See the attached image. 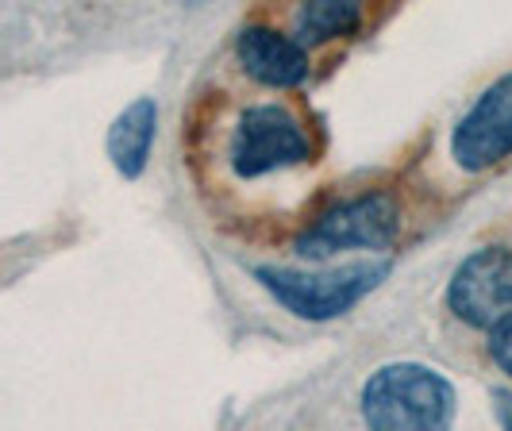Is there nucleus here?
I'll return each instance as SVG.
<instances>
[{"mask_svg": "<svg viewBox=\"0 0 512 431\" xmlns=\"http://www.w3.org/2000/svg\"><path fill=\"white\" fill-rule=\"evenodd\" d=\"M362 420L370 431H451L455 385L420 362L382 366L362 385Z\"/></svg>", "mask_w": 512, "mask_h": 431, "instance_id": "f257e3e1", "label": "nucleus"}, {"mask_svg": "<svg viewBox=\"0 0 512 431\" xmlns=\"http://www.w3.org/2000/svg\"><path fill=\"white\" fill-rule=\"evenodd\" d=\"M389 274V262H355L328 274H293V270H258L255 278L301 320H335L355 308Z\"/></svg>", "mask_w": 512, "mask_h": 431, "instance_id": "f03ea898", "label": "nucleus"}, {"mask_svg": "<svg viewBox=\"0 0 512 431\" xmlns=\"http://www.w3.org/2000/svg\"><path fill=\"white\" fill-rule=\"evenodd\" d=\"M308 135L301 120L282 104H251L231 131L228 162L235 178H262L308 162Z\"/></svg>", "mask_w": 512, "mask_h": 431, "instance_id": "7ed1b4c3", "label": "nucleus"}, {"mask_svg": "<svg viewBox=\"0 0 512 431\" xmlns=\"http://www.w3.org/2000/svg\"><path fill=\"white\" fill-rule=\"evenodd\" d=\"M397 204L385 193H366V197H355V201L335 204L332 212H324L312 228L297 239V254L308 258V262H324L339 251H351V247H362V251H382L393 243L397 235Z\"/></svg>", "mask_w": 512, "mask_h": 431, "instance_id": "20e7f679", "label": "nucleus"}, {"mask_svg": "<svg viewBox=\"0 0 512 431\" xmlns=\"http://www.w3.org/2000/svg\"><path fill=\"white\" fill-rule=\"evenodd\" d=\"M447 305L470 328H497L512 312V251L486 247L462 258L447 289Z\"/></svg>", "mask_w": 512, "mask_h": 431, "instance_id": "39448f33", "label": "nucleus"}, {"mask_svg": "<svg viewBox=\"0 0 512 431\" xmlns=\"http://www.w3.org/2000/svg\"><path fill=\"white\" fill-rule=\"evenodd\" d=\"M451 154L462 170L478 174L512 154V74L497 77L478 104L462 116L451 139Z\"/></svg>", "mask_w": 512, "mask_h": 431, "instance_id": "423d86ee", "label": "nucleus"}, {"mask_svg": "<svg viewBox=\"0 0 512 431\" xmlns=\"http://www.w3.org/2000/svg\"><path fill=\"white\" fill-rule=\"evenodd\" d=\"M235 54L243 70L270 89H293L308 77L305 47L274 27H247L235 43Z\"/></svg>", "mask_w": 512, "mask_h": 431, "instance_id": "0eeeda50", "label": "nucleus"}, {"mask_svg": "<svg viewBox=\"0 0 512 431\" xmlns=\"http://www.w3.org/2000/svg\"><path fill=\"white\" fill-rule=\"evenodd\" d=\"M154 127H158V104L151 97L131 101L116 124L108 127V158L124 178H139L147 170V158L154 147Z\"/></svg>", "mask_w": 512, "mask_h": 431, "instance_id": "6e6552de", "label": "nucleus"}, {"mask_svg": "<svg viewBox=\"0 0 512 431\" xmlns=\"http://www.w3.org/2000/svg\"><path fill=\"white\" fill-rule=\"evenodd\" d=\"M362 20V8L355 0H316L297 12V31L305 43H328L339 35H351Z\"/></svg>", "mask_w": 512, "mask_h": 431, "instance_id": "1a4fd4ad", "label": "nucleus"}, {"mask_svg": "<svg viewBox=\"0 0 512 431\" xmlns=\"http://www.w3.org/2000/svg\"><path fill=\"white\" fill-rule=\"evenodd\" d=\"M489 355H493V362L512 378V312L497 328L489 331Z\"/></svg>", "mask_w": 512, "mask_h": 431, "instance_id": "9d476101", "label": "nucleus"}, {"mask_svg": "<svg viewBox=\"0 0 512 431\" xmlns=\"http://www.w3.org/2000/svg\"><path fill=\"white\" fill-rule=\"evenodd\" d=\"M493 401H497V420H501V431H512V393L509 389H497V393H493Z\"/></svg>", "mask_w": 512, "mask_h": 431, "instance_id": "9b49d317", "label": "nucleus"}]
</instances>
